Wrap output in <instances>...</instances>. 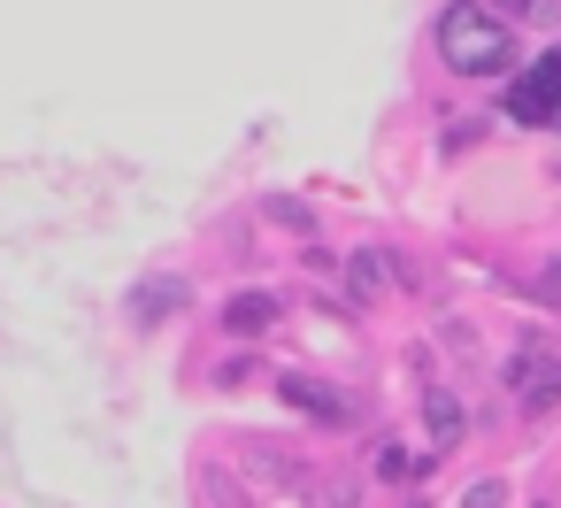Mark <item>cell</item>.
<instances>
[{"label":"cell","mask_w":561,"mask_h":508,"mask_svg":"<svg viewBox=\"0 0 561 508\" xmlns=\"http://www.w3.org/2000/svg\"><path fill=\"white\" fill-rule=\"evenodd\" d=\"M438 63L454 78H507L523 63V39L507 16H492L484 0H454V9L438 16Z\"/></svg>","instance_id":"1"},{"label":"cell","mask_w":561,"mask_h":508,"mask_svg":"<svg viewBox=\"0 0 561 508\" xmlns=\"http://www.w3.org/2000/svg\"><path fill=\"white\" fill-rule=\"evenodd\" d=\"M500 385H507V400L523 416H553L561 408V347H515Z\"/></svg>","instance_id":"2"},{"label":"cell","mask_w":561,"mask_h":508,"mask_svg":"<svg viewBox=\"0 0 561 508\" xmlns=\"http://www.w3.org/2000/svg\"><path fill=\"white\" fill-rule=\"evenodd\" d=\"M507 116L515 124H538V132H561V47L538 55L523 78H507Z\"/></svg>","instance_id":"3"},{"label":"cell","mask_w":561,"mask_h":508,"mask_svg":"<svg viewBox=\"0 0 561 508\" xmlns=\"http://www.w3.org/2000/svg\"><path fill=\"white\" fill-rule=\"evenodd\" d=\"M285 400H293V408H308L316 424H346V400H339L331 385H316V377H285Z\"/></svg>","instance_id":"4"},{"label":"cell","mask_w":561,"mask_h":508,"mask_svg":"<svg viewBox=\"0 0 561 508\" xmlns=\"http://www.w3.org/2000/svg\"><path fill=\"white\" fill-rule=\"evenodd\" d=\"M224 324H231V331H270V324H277V301H270V293H239V301L224 308Z\"/></svg>","instance_id":"5"},{"label":"cell","mask_w":561,"mask_h":508,"mask_svg":"<svg viewBox=\"0 0 561 508\" xmlns=\"http://www.w3.org/2000/svg\"><path fill=\"white\" fill-rule=\"evenodd\" d=\"M423 416H431V439H438V447H454V439H461V424H469L454 393H423Z\"/></svg>","instance_id":"6"},{"label":"cell","mask_w":561,"mask_h":508,"mask_svg":"<svg viewBox=\"0 0 561 508\" xmlns=\"http://www.w3.org/2000/svg\"><path fill=\"white\" fill-rule=\"evenodd\" d=\"M377 285H392V262H385V255H377V247H369V255H362V262H354V293H362V301H369V293H377Z\"/></svg>","instance_id":"7"},{"label":"cell","mask_w":561,"mask_h":508,"mask_svg":"<svg viewBox=\"0 0 561 508\" xmlns=\"http://www.w3.org/2000/svg\"><path fill=\"white\" fill-rule=\"evenodd\" d=\"M561 0H507V24H553Z\"/></svg>","instance_id":"8"},{"label":"cell","mask_w":561,"mask_h":508,"mask_svg":"<svg viewBox=\"0 0 561 508\" xmlns=\"http://www.w3.org/2000/svg\"><path fill=\"white\" fill-rule=\"evenodd\" d=\"M469 508H507V485H500V477H484V485H469Z\"/></svg>","instance_id":"9"},{"label":"cell","mask_w":561,"mask_h":508,"mask_svg":"<svg viewBox=\"0 0 561 508\" xmlns=\"http://www.w3.org/2000/svg\"><path fill=\"white\" fill-rule=\"evenodd\" d=\"M553 278H561V270H553Z\"/></svg>","instance_id":"10"}]
</instances>
